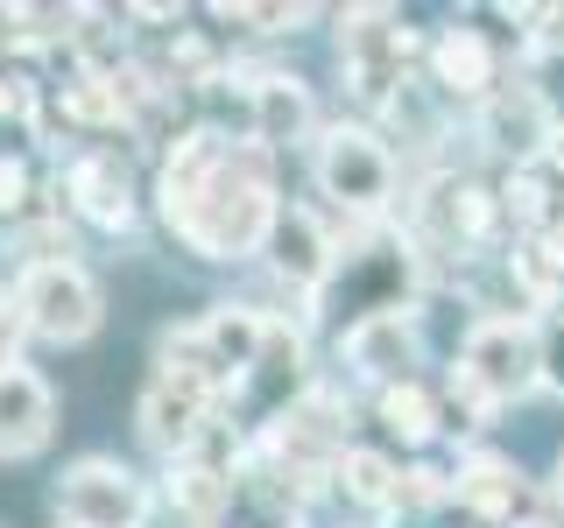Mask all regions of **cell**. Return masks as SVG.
<instances>
[{
  "instance_id": "cell-18",
  "label": "cell",
  "mask_w": 564,
  "mask_h": 528,
  "mask_svg": "<svg viewBox=\"0 0 564 528\" xmlns=\"http://www.w3.org/2000/svg\"><path fill=\"white\" fill-rule=\"evenodd\" d=\"M452 507V465H431V458H402V486H395V521L402 515H445Z\"/></svg>"
},
{
  "instance_id": "cell-14",
  "label": "cell",
  "mask_w": 564,
  "mask_h": 528,
  "mask_svg": "<svg viewBox=\"0 0 564 528\" xmlns=\"http://www.w3.org/2000/svg\"><path fill=\"white\" fill-rule=\"evenodd\" d=\"M57 422H64V402H57L43 366H29V360L0 366V465L43 458L57 444Z\"/></svg>"
},
{
  "instance_id": "cell-5",
  "label": "cell",
  "mask_w": 564,
  "mask_h": 528,
  "mask_svg": "<svg viewBox=\"0 0 564 528\" xmlns=\"http://www.w3.org/2000/svg\"><path fill=\"white\" fill-rule=\"evenodd\" d=\"M254 268L275 282L282 304H296V324H311L317 304H325V289H332V275H339V226L304 198H282Z\"/></svg>"
},
{
  "instance_id": "cell-8",
  "label": "cell",
  "mask_w": 564,
  "mask_h": 528,
  "mask_svg": "<svg viewBox=\"0 0 564 528\" xmlns=\"http://www.w3.org/2000/svg\"><path fill=\"white\" fill-rule=\"evenodd\" d=\"M423 366H431V324H423V304L375 310V317L339 324V374L360 387L367 402H375L381 387L423 381Z\"/></svg>"
},
{
  "instance_id": "cell-6",
  "label": "cell",
  "mask_w": 564,
  "mask_h": 528,
  "mask_svg": "<svg viewBox=\"0 0 564 528\" xmlns=\"http://www.w3.org/2000/svg\"><path fill=\"white\" fill-rule=\"evenodd\" d=\"M14 282V310H22L29 345L78 352L106 331V282L85 261H50V268H22Z\"/></svg>"
},
{
  "instance_id": "cell-13",
  "label": "cell",
  "mask_w": 564,
  "mask_h": 528,
  "mask_svg": "<svg viewBox=\"0 0 564 528\" xmlns=\"http://www.w3.org/2000/svg\"><path fill=\"white\" fill-rule=\"evenodd\" d=\"M219 416H226L219 402L191 395V387H176L163 374H149V387L134 395V437L163 458V465H176V458H198L205 437L219 430Z\"/></svg>"
},
{
  "instance_id": "cell-12",
  "label": "cell",
  "mask_w": 564,
  "mask_h": 528,
  "mask_svg": "<svg viewBox=\"0 0 564 528\" xmlns=\"http://www.w3.org/2000/svg\"><path fill=\"white\" fill-rule=\"evenodd\" d=\"M551 134H557V120L543 113V99L529 92L522 78H508L487 106H473V113H466V141H480L501 169H543Z\"/></svg>"
},
{
  "instance_id": "cell-1",
  "label": "cell",
  "mask_w": 564,
  "mask_h": 528,
  "mask_svg": "<svg viewBox=\"0 0 564 528\" xmlns=\"http://www.w3.org/2000/svg\"><path fill=\"white\" fill-rule=\"evenodd\" d=\"M149 211L191 261H212V268L261 261V240H269V226L282 211L275 155L254 148V141H240V134H226V128H212V120H198L191 134H176L170 148L155 155Z\"/></svg>"
},
{
  "instance_id": "cell-19",
  "label": "cell",
  "mask_w": 564,
  "mask_h": 528,
  "mask_svg": "<svg viewBox=\"0 0 564 528\" xmlns=\"http://www.w3.org/2000/svg\"><path fill=\"white\" fill-rule=\"evenodd\" d=\"M536 339H543V395L564 402V304L536 317Z\"/></svg>"
},
{
  "instance_id": "cell-3",
  "label": "cell",
  "mask_w": 564,
  "mask_h": 528,
  "mask_svg": "<svg viewBox=\"0 0 564 528\" xmlns=\"http://www.w3.org/2000/svg\"><path fill=\"white\" fill-rule=\"evenodd\" d=\"M50 211H64L85 240H134L149 219V184H141V141H93L70 148L50 169Z\"/></svg>"
},
{
  "instance_id": "cell-16",
  "label": "cell",
  "mask_w": 564,
  "mask_h": 528,
  "mask_svg": "<svg viewBox=\"0 0 564 528\" xmlns=\"http://www.w3.org/2000/svg\"><path fill=\"white\" fill-rule=\"evenodd\" d=\"M234 493L240 480L219 465V458H176V465H163V480H155V501H170L184 521H198V528H219L226 521V507H234Z\"/></svg>"
},
{
  "instance_id": "cell-11",
  "label": "cell",
  "mask_w": 564,
  "mask_h": 528,
  "mask_svg": "<svg viewBox=\"0 0 564 528\" xmlns=\"http://www.w3.org/2000/svg\"><path fill=\"white\" fill-rule=\"evenodd\" d=\"M423 78L445 92V106H458V113H473V106H487L494 92H501L516 70H508V50L494 43L487 29L473 22H445L431 35V57H423Z\"/></svg>"
},
{
  "instance_id": "cell-20",
  "label": "cell",
  "mask_w": 564,
  "mask_h": 528,
  "mask_svg": "<svg viewBox=\"0 0 564 528\" xmlns=\"http://www.w3.org/2000/svg\"><path fill=\"white\" fill-rule=\"evenodd\" d=\"M22 345H29V331H22V310H14V282L0 275V366L22 360Z\"/></svg>"
},
{
  "instance_id": "cell-9",
  "label": "cell",
  "mask_w": 564,
  "mask_h": 528,
  "mask_svg": "<svg viewBox=\"0 0 564 528\" xmlns=\"http://www.w3.org/2000/svg\"><path fill=\"white\" fill-rule=\"evenodd\" d=\"M325 134V113H317V92H311V78H296V70H247V85H240V141H254V148H269L275 163L290 148H304L311 155V141Z\"/></svg>"
},
{
  "instance_id": "cell-15",
  "label": "cell",
  "mask_w": 564,
  "mask_h": 528,
  "mask_svg": "<svg viewBox=\"0 0 564 528\" xmlns=\"http://www.w3.org/2000/svg\"><path fill=\"white\" fill-rule=\"evenodd\" d=\"M367 409H375L388 444H402L410 458H431L437 444H445V387H437L431 374H423V381H402V387H381Z\"/></svg>"
},
{
  "instance_id": "cell-4",
  "label": "cell",
  "mask_w": 564,
  "mask_h": 528,
  "mask_svg": "<svg viewBox=\"0 0 564 528\" xmlns=\"http://www.w3.org/2000/svg\"><path fill=\"white\" fill-rule=\"evenodd\" d=\"M445 374L466 381L494 416L516 409V402H529V395H543V339H536V317H529V310H487V317H473Z\"/></svg>"
},
{
  "instance_id": "cell-17",
  "label": "cell",
  "mask_w": 564,
  "mask_h": 528,
  "mask_svg": "<svg viewBox=\"0 0 564 528\" xmlns=\"http://www.w3.org/2000/svg\"><path fill=\"white\" fill-rule=\"evenodd\" d=\"M50 211V169L43 148H0V246L22 233L29 219Z\"/></svg>"
},
{
  "instance_id": "cell-2",
  "label": "cell",
  "mask_w": 564,
  "mask_h": 528,
  "mask_svg": "<svg viewBox=\"0 0 564 528\" xmlns=\"http://www.w3.org/2000/svg\"><path fill=\"white\" fill-rule=\"evenodd\" d=\"M311 190L339 211V226H388L402 211L410 169L388 148V134L360 113L325 120V134L311 141Z\"/></svg>"
},
{
  "instance_id": "cell-7",
  "label": "cell",
  "mask_w": 564,
  "mask_h": 528,
  "mask_svg": "<svg viewBox=\"0 0 564 528\" xmlns=\"http://www.w3.org/2000/svg\"><path fill=\"white\" fill-rule=\"evenodd\" d=\"M50 507L57 528H141L155 507V480H141L120 451H85L57 472Z\"/></svg>"
},
{
  "instance_id": "cell-10",
  "label": "cell",
  "mask_w": 564,
  "mask_h": 528,
  "mask_svg": "<svg viewBox=\"0 0 564 528\" xmlns=\"http://www.w3.org/2000/svg\"><path fill=\"white\" fill-rule=\"evenodd\" d=\"M452 507L473 528H516L522 515H536V507H543V486H529V472L508 451L473 444V451L452 458Z\"/></svg>"
},
{
  "instance_id": "cell-21",
  "label": "cell",
  "mask_w": 564,
  "mask_h": 528,
  "mask_svg": "<svg viewBox=\"0 0 564 528\" xmlns=\"http://www.w3.org/2000/svg\"><path fill=\"white\" fill-rule=\"evenodd\" d=\"M543 507L564 521V451H557V465H551V480H543Z\"/></svg>"
}]
</instances>
